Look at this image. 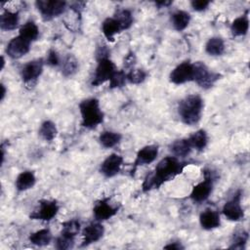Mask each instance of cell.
<instances>
[{
	"instance_id": "6da1fadb",
	"label": "cell",
	"mask_w": 250,
	"mask_h": 250,
	"mask_svg": "<svg viewBox=\"0 0 250 250\" xmlns=\"http://www.w3.org/2000/svg\"><path fill=\"white\" fill-rule=\"evenodd\" d=\"M187 166L186 162H182L176 156H166L162 158L153 171L146 174L142 189L144 192L159 188L164 183L175 179L180 175Z\"/></svg>"
},
{
	"instance_id": "7a4b0ae2",
	"label": "cell",
	"mask_w": 250,
	"mask_h": 250,
	"mask_svg": "<svg viewBox=\"0 0 250 250\" xmlns=\"http://www.w3.org/2000/svg\"><path fill=\"white\" fill-rule=\"evenodd\" d=\"M203 105V100L195 94L188 95L181 100L178 104V113L182 122L189 126L197 124L202 115Z\"/></svg>"
},
{
	"instance_id": "3957f363",
	"label": "cell",
	"mask_w": 250,
	"mask_h": 250,
	"mask_svg": "<svg viewBox=\"0 0 250 250\" xmlns=\"http://www.w3.org/2000/svg\"><path fill=\"white\" fill-rule=\"evenodd\" d=\"M81 125L87 129H95L104 121V112L100 107V102L96 98L83 100L79 104Z\"/></svg>"
},
{
	"instance_id": "277c9868",
	"label": "cell",
	"mask_w": 250,
	"mask_h": 250,
	"mask_svg": "<svg viewBox=\"0 0 250 250\" xmlns=\"http://www.w3.org/2000/svg\"><path fill=\"white\" fill-rule=\"evenodd\" d=\"M221 74L211 71L207 65L201 62H193V80L198 86L204 89L212 87L217 80H219Z\"/></svg>"
},
{
	"instance_id": "5b68a950",
	"label": "cell",
	"mask_w": 250,
	"mask_h": 250,
	"mask_svg": "<svg viewBox=\"0 0 250 250\" xmlns=\"http://www.w3.org/2000/svg\"><path fill=\"white\" fill-rule=\"evenodd\" d=\"M116 70L117 69L114 62L108 57L98 59V64L95 69V74L91 85L98 87L104 82L109 81Z\"/></svg>"
},
{
	"instance_id": "8992f818",
	"label": "cell",
	"mask_w": 250,
	"mask_h": 250,
	"mask_svg": "<svg viewBox=\"0 0 250 250\" xmlns=\"http://www.w3.org/2000/svg\"><path fill=\"white\" fill-rule=\"evenodd\" d=\"M203 181L192 188L189 195V197L194 202L198 203L205 201L210 196L214 186V177L212 175V172L208 169H205L203 171Z\"/></svg>"
},
{
	"instance_id": "52a82bcc",
	"label": "cell",
	"mask_w": 250,
	"mask_h": 250,
	"mask_svg": "<svg viewBox=\"0 0 250 250\" xmlns=\"http://www.w3.org/2000/svg\"><path fill=\"white\" fill-rule=\"evenodd\" d=\"M37 10L40 12L44 21H50L62 15L66 9V2L64 1H51L38 0L35 2Z\"/></svg>"
},
{
	"instance_id": "ba28073f",
	"label": "cell",
	"mask_w": 250,
	"mask_h": 250,
	"mask_svg": "<svg viewBox=\"0 0 250 250\" xmlns=\"http://www.w3.org/2000/svg\"><path fill=\"white\" fill-rule=\"evenodd\" d=\"M59 205L56 200L49 199H41L38 201V207L29 215L31 220H40L49 222L59 212Z\"/></svg>"
},
{
	"instance_id": "9c48e42d",
	"label": "cell",
	"mask_w": 250,
	"mask_h": 250,
	"mask_svg": "<svg viewBox=\"0 0 250 250\" xmlns=\"http://www.w3.org/2000/svg\"><path fill=\"white\" fill-rule=\"evenodd\" d=\"M43 59H36L26 62L21 70V75L23 83L27 86L34 85L43 72Z\"/></svg>"
},
{
	"instance_id": "30bf717a",
	"label": "cell",
	"mask_w": 250,
	"mask_h": 250,
	"mask_svg": "<svg viewBox=\"0 0 250 250\" xmlns=\"http://www.w3.org/2000/svg\"><path fill=\"white\" fill-rule=\"evenodd\" d=\"M240 201H241V191L237 190L233 194V196L225 203L222 209V213L228 220L237 222L243 219L244 212L241 207Z\"/></svg>"
},
{
	"instance_id": "8fae6325",
	"label": "cell",
	"mask_w": 250,
	"mask_h": 250,
	"mask_svg": "<svg viewBox=\"0 0 250 250\" xmlns=\"http://www.w3.org/2000/svg\"><path fill=\"white\" fill-rule=\"evenodd\" d=\"M170 82L176 85L185 84L193 80V63L184 62L178 64L169 75Z\"/></svg>"
},
{
	"instance_id": "7c38bea8",
	"label": "cell",
	"mask_w": 250,
	"mask_h": 250,
	"mask_svg": "<svg viewBox=\"0 0 250 250\" xmlns=\"http://www.w3.org/2000/svg\"><path fill=\"white\" fill-rule=\"evenodd\" d=\"M30 44V42L18 35L9 41L6 47V53L11 59H20L29 52Z\"/></svg>"
},
{
	"instance_id": "4fadbf2b",
	"label": "cell",
	"mask_w": 250,
	"mask_h": 250,
	"mask_svg": "<svg viewBox=\"0 0 250 250\" xmlns=\"http://www.w3.org/2000/svg\"><path fill=\"white\" fill-rule=\"evenodd\" d=\"M158 155V146L155 145H148L144 147H142L137 155H136V159L133 163V168H132V174L135 173L136 169L139 166H143V165H147L150 164L151 162H153L156 157Z\"/></svg>"
},
{
	"instance_id": "5bb4252c",
	"label": "cell",
	"mask_w": 250,
	"mask_h": 250,
	"mask_svg": "<svg viewBox=\"0 0 250 250\" xmlns=\"http://www.w3.org/2000/svg\"><path fill=\"white\" fill-rule=\"evenodd\" d=\"M123 164V157L117 153H111L101 164L100 172L106 178L116 176Z\"/></svg>"
},
{
	"instance_id": "9a60e30c",
	"label": "cell",
	"mask_w": 250,
	"mask_h": 250,
	"mask_svg": "<svg viewBox=\"0 0 250 250\" xmlns=\"http://www.w3.org/2000/svg\"><path fill=\"white\" fill-rule=\"evenodd\" d=\"M104 233V228L99 221L90 223L82 230L83 241L81 246H88L92 243L99 241L103 237Z\"/></svg>"
},
{
	"instance_id": "2e32d148",
	"label": "cell",
	"mask_w": 250,
	"mask_h": 250,
	"mask_svg": "<svg viewBox=\"0 0 250 250\" xmlns=\"http://www.w3.org/2000/svg\"><path fill=\"white\" fill-rule=\"evenodd\" d=\"M118 207H113L108 203V198L101 199L96 202L93 208V214L97 221L102 222L110 219L118 212Z\"/></svg>"
},
{
	"instance_id": "e0dca14e",
	"label": "cell",
	"mask_w": 250,
	"mask_h": 250,
	"mask_svg": "<svg viewBox=\"0 0 250 250\" xmlns=\"http://www.w3.org/2000/svg\"><path fill=\"white\" fill-rule=\"evenodd\" d=\"M199 223L201 228L206 230L219 228L221 225L220 214L217 211L206 209L199 215Z\"/></svg>"
},
{
	"instance_id": "ac0fdd59",
	"label": "cell",
	"mask_w": 250,
	"mask_h": 250,
	"mask_svg": "<svg viewBox=\"0 0 250 250\" xmlns=\"http://www.w3.org/2000/svg\"><path fill=\"white\" fill-rule=\"evenodd\" d=\"M19 13L5 10L0 17V28L2 30H14L19 25Z\"/></svg>"
},
{
	"instance_id": "d6986e66",
	"label": "cell",
	"mask_w": 250,
	"mask_h": 250,
	"mask_svg": "<svg viewBox=\"0 0 250 250\" xmlns=\"http://www.w3.org/2000/svg\"><path fill=\"white\" fill-rule=\"evenodd\" d=\"M36 183V178L33 172L31 171H23L16 179V188L19 191H24L31 188Z\"/></svg>"
},
{
	"instance_id": "ffe728a7",
	"label": "cell",
	"mask_w": 250,
	"mask_h": 250,
	"mask_svg": "<svg viewBox=\"0 0 250 250\" xmlns=\"http://www.w3.org/2000/svg\"><path fill=\"white\" fill-rule=\"evenodd\" d=\"M102 31H103L104 37L109 42H113L115 34L121 32L122 29H121L118 21L114 18H107L103 21Z\"/></svg>"
},
{
	"instance_id": "44dd1931",
	"label": "cell",
	"mask_w": 250,
	"mask_h": 250,
	"mask_svg": "<svg viewBox=\"0 0 250 250\" xmlns=\"http://www.w3.org/2000/svg\"><path fill=\"white\" fill-rule=\"evenodd\" d=\"M19 35L31 43L32 41L37 40L39 36V28L34 21H26L20 27Z\"/></svg>"
},
{
	"instance_id": "7402d4cb",
	"label": "cell",
	"mask_w": 250,
	"mask_h": 250,
	"mask_svg": "<svg viewBox=\"0 0 250 250\" xmlns=\"http://www.w3.org/2000/svg\"><path fill=\"white\" fill-rule=\"evenodd\" d=\"M189 21H190V15L186 11L179 10L171 15L172 25L178 31H182L186 29Z\"/></svg>"
},
{
	"instance_id": "603a6c76",
	"label": "cell",
	"mask_w": 250,
	"mask_h": 250,
	"mask_svg": "<svg viewBox=\"0 0 250 250\" xmlns=\"http://www.w3.org/2000/svg\"><path fill=\"white\" fill-rule=\"evenodd\" d=\"M190 146L192 148H195L196 150H203L207 144H208V136H207V133L200 129V130H197L196 132L192 133L188 138Z\"/></svg>"
},
{
	"instance_id": "cb8c5ba5",
	"label": "cell",
	"mask_w": 250,
	"mask_h": 250,
	"mask_svg": "<svg viewBox=\"0 0 250 250\" xmlns=\"http://www.w3.org/2000/svg\"><path fill=\"white\" fill-rule=\"evenodd\" d=\"M52 232L49 229H39L29 235L30 243L36 246H46L52 241Z\"/></svg>"
},
{
	"instance_id": "d4e9b609",
	"label": "cell",
	"mask_w": 250,
	"mask_h": 250,
	"mask_svg": "<svg viewBox=\"0 0 250 250\" xmlns=\"http://www.w3.org/2000/svg\"><path fill=\"white\" fill-rule=\"evenodd\" d=\"M249 28V20L248 17L243 15L233 20L230 24V31L233 36H243L247 33Z\"/></svg>"
},
{
	"instance_id": "484cf974",
	"label": "cell",
	"mask_w": 250,
	"mask_h": 250,
	"mask_svg": "<svg viewBox=\"0 0 250 250\" xmlns=\"http://www.w3.org/2000/svg\"><path fill=\"white\" fill-rule=\"evenodd\" d=\"M205 52L210 56H221L225 52V42L221 37H211L205 44Z\"/></svg>"
},
{
	"instance_id": "4316f807",
	"label": "cell",
	"mask_w": 250,
	"mask_h": 250,
	"mask_svg": "<svg viewBox=\"0 0 250 250\" xmlns=\"http://www.w3.org/2000/svg\"><path fill=\"white\" fill-rule=\"evenodd\" d=\"M122 136L119 133L111 131H104L99 136V142L102 146L105 148H110L115 146L121 141Z\"/></svg>"
},
{
	"instance_id": "83f0119b",
	"label": "cell",
	"mask_w": 250,
	"mask_h": 250,
	"mask_svg": "<svg viewBox=\"0 0 250 250\" xmlns=\"http://www.w3.org/2000/svg\"><path fill=\"white\" fill-rule=\"evenodd\" d=\"M191 149L192 147L188 139L177 140L170 146V150L176 157H185L189 154Z\"/></svg>"
},
{
	"instance_id": "f1b7e54d",
	"label": "cell",
	"mask_w": 250,
	"mask_h": 250,
	"mask_svg": "<svg viewBox=\"0 0 250 250\" xmlns=\"http://www.w3.org/2000/svg\"><path fill=\"white\" fill-rule=\"evenodd\" d=\"M57 134H58L57 126L51 120L44 121L39 128V135L45 141H48V142L53 141L56 138Z\"/></svg>"
},
{
	"instance_id": "f546056e",
	"label": "cell",
	"mask_w": 250,
	"mask_h": 250,
	"mask_svg": "<svg viewBox=\"0 0 250 250\" xmlns=\"http://www.w3.org/2000/svg\"><path fill=\"white\" fill-rule=\"evenodd\" d=\"M80 227H81L80 222L78 220H75V219L63 222L62 224L61 233L65 235V236L74 238L78 234V232L80 231Z\"/></svg>"
},
{
	"instance_id": "4dcf8cb0",
	"label": "cell",
	"mask_w": 250,
	"mask_h": 250,
	"mask_svg": "<svg viewBox=\"0 0 250 250\" xmlns=\"http://www.w3.org/2000/svg\"><path fill=\"white\" fill-rule=\"evenodd\" d=\"M78 69V62L72 55H67L62 64V73L65 77L72 76Z\"/></svg>"
},
{
	"instance_id": "1f68e13d",
	"label": "cell",
	"mask_w": 250,
	"mask_h": 250,
	"mask_svg": "<svg viewBox=\"0 0 250 250\" xmlns=\"http://www.w3.org/2000/svg\"><path fill=\"white\" fill-rule=\"evenodd\" d=\"M113 18L118 21L122 30L128 29L133 24V16L131 11L129 10H126V9L119 10L117 11V13Z\"/></svg>"
},
{
	"instance_id": "d6a6232c",
	"label": "cell",
	"mask_w": 250,
	"mask_h": 250,
	"mask_svg": "<svg viewBox=\"0 0 250 250\" xmlns=\"http://www.w3.org/2000/svg\"><path fill=\"white\" fill-rule=\"evenodd\" d=\"M126 75H127V82L131 84H141L146 80L147 74L144 69L132 68L131 70L126 72Z\"/></svg>"
},
{
	"instance_id": "836d02e7",
	"label": "cell",
	"mask_w": 250,
	"mask_h": 250,
	"mask_svg": "<svg viewBox=\"0 0 250 250\" xmlns=\"http://www.w3.org/2000/svg\"><path fill=\"white\" fill-rule=\"evenodd\" d=\"M127 83V75L125 70H116L109 80V88H120Z\"/></svg>"
},
{
	"instance_id": "e575fe53",
	"label": "cell",
	"mask_w": 250,
	"mask_h": 250,
	"mask_svg": "<svg viewBox=\"0 0 250 250\" xmlns=\"http://www.w3.org/2000/svg\"><path fill=\"white\" fill-rule=\"evenodd\" d=\"M248 240V232L244 229L239 230L233 234L232 244L229 246V249H243Z\"/></svg>"
},
{
	"instance_id": "d590c367",
	"label": "cell",
	"mask_w": 250,
	"mask_h": 250,
	"mask_svg": "<svg viewBox=\"0 0 250 250\" xmlns=\"http://www.w3.org/2000/svg\"><path fill=\"white\" fill-rule=\"evenodd\" d=\"M73 244H74V238L65 236L62 233L56 239V248H58L60 250L70 249L73 247Z\"/></svg>"
},
{
	"instance_id": "8d00e7d4",
	"label": "cell",
	"mask_w": 250,
	"mask_h": 250,
	"mask_svg": "<svg viewBox=\"0 0 250 250\" xmlns=\"http://www.w3.org/2000/svg\"><path fill=\"white\" fill-rule=\"evenodd\" d=\"M60 57L58 55V53L51 49L48 52V56H47V60H46V63L51 65V66H58L60 64Z\"/></svg>"
},
{
	"instance_id": "74e56055",
	"label": "cell",
	"mask_w": 250,
	"mask_h": 250,
	"mask_svg": "<svg viewBox=\"0 0 250 250\" xmlns=\"http://www.w3.org/2000/svg\"><path fill=\"white\" fill-rule=\"evenodd\" d=\"M209 4H210V1H207V0H192L190 2L192 9L197 12H202V11L206 10L208 8Z\"/></svg>"
},
{
	"instance_id": "f35d334b",
	"label": "cell",
	"mask_w": 250,
	"mask_h": 250,
	"mask_svg": "<svg viewBox=\"0 0 250 250\" xmlns=\"http://www.w3.org/2000/svg\"><path fill=\"white\" fill-rule=\"evenodd\" d=\"M135 62H136V57H135V54L130 52L124 59V67L126 69H129L131 70L132 68H134V65H135Z\"/></svg>"
},
{
	"instance_id": "ab89813d",
	"label": "cell",
	"mask_w": 250,
	"mask_h": 250,
	"mask_svg": "<svg viewBox=\"0 0 250 250\" xmlns=\"http://www.w3.org/2000/svg\"><path fill=\"white\" fill-rule=\"evenodd\" d=\"M165 249H173V250H180L184 249V246L180 242H172L170 244H167L164 246Z\"/></svg>"
},
{
	"instance_id": "60d3db41",
	"label": "cell",
	"mask_w": 250,
	"mask_h": 250,
	"mask_svg": "<svg viewBox=\"0 0 250 250\" xmlns=\"http://www.w3.org/2000/svg\"><path fill=\"white\" fill-rule=\"evenodd\" d=\"M171 4H172V1H158V2H155V5H157L160 8L167 7V6L171 5Z\"/></svg>"
},
{
	"instance_id": "b9f144b4",
	"label": "cell",
	"mask_w": 250,
	"mask_h": 250,
	"mask_svg": "<svg viewBox=\"0 0 250 250\" xmlns=\"http://www.w3.org/2000/svg\"><path fill=\"white\" fill-rule=\"evenodd\" d=\"M6 95V88L3 84H1V97H0V101H3Z\"/></svg>"
},
{
	"instance_id": "7bdbcfd3",
	"label": "cell",
	"mask_w": 250,
	"mask_h": 250,
	"mask_svg": "<svg viewBox=\"0 0 250 250\" xmlns=\"http://www.w3.org/2000/svg\"><path fill=\"white\" fill-rule=\"evenodd\" d=\"M4 65H5V60H4V57L2 56L1 57V69L4 68Z\"/></svg>"
}]
</instances>
